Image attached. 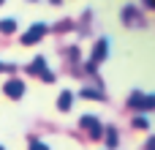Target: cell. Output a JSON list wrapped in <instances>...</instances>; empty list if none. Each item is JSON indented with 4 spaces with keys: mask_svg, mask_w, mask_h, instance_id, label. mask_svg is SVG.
<instances>
[{
    "mask_svg": "<svg viewBox=\"0 0 155 150\" xmlns=\"http://www.w3.org/2000/svg\"><path fill=\"white\" fill-rule=\"evenodd\" d=\"M14 27H16V25H14V19H5V22H0V30H3V33H14Z\"/></svg>",
    "mask_w": 155,
    "mask_h": 150,
    "instance_id": "cell-9",
    "label": "cell"
},
{
    "mask_svg": "<svg viewBox=\"0 0 155 150\" xmlns=\"http://www.w3.org/2000/svg\"><path fill=\"white\" fill-rule=\"evenodd\" d=\"M153 104H155L153 96H142V93L131 96V107H136V109H153Z\"/></svg>",
    "mask_w": 155,
    "mask_h": 150,
    "instance_id": "cell-2",
    "label": "cell"
},
{
    "mask_svg": "<svg viewBox=\"0 0 155 150\" xmlns=\"http://www.w3.org/2000/svg\"><path fill=\"white\" fill-rule=\"evenodd\" d=\"M82 96H84V98H101V93H98V90H90V87H84Z\"/></svg>",
    "mask_w": 155,
    "mask_h": 150,
    "instance_id": "cell-10",
    "label": "cell"
},
{
    "mask_svg": "<svg viewBox=\"0 0 155 150\" xmlns=\"http://www.w3.org/2000/svg\"><path fill=\"white\" fill-rule=\"evenodd\" d=\"M30 71H33V74H41V71H44V57H35L33 66H30Z\"/></svg>",
    "mask_w": 155,
    "mask_h": 150,
    "instance_id": "cell-7",
    "label": "cell"
},
{
    "mask_svg": "<svg viewBox=\"0 0 155 150\" xmlns=\"http://www.w3.org/2000/svg\"><path fill=\"white\" fill-rule=\"evenodd\" d=\"M3 90H5V96H8V98H22V96H25V82L11 79V82H5V85H3Z\"/></svg>",
    "mask_w": 155,
    "mask_h": 150,
    "instance_id": "cell-1",
    "label": "cell"
},
{
    "mask_svg": "<svg viewBox=\"0 0 155 150\" xmlns=\"http://www.w3.org/2000/svg\"><path fill=\"white\" fill-rule=\"evenodd\" d=\"M30 150H49L44 142H30Z\"/></svg>",
    "mask_w": 155,
    "mask_h": 150,
    "instance_id": "cell-11",
    "label": "cell"
},
{
    "mask_svg": "<svg viewBox=\"0 0 155 150\" xmlns=\"http://www.w3.org/2000/svg\"><path fill=\"white\" fill-rule=\"evenodd\" d=\"M0 3H3V0H0Z\"/></svg>",
    "mask_w": 155,
    "mask_h": 150,
    "instance_id": "cell-13",
    "label": "cell"
},
{
    "mask_svg": "<svg viewBox=\"0 0 155 150\" xmlns=\"http://www.w3.org/2000/svg\"><path fill=\"white\" fill-rule=\"evenodd\" d=\"M106 145H109V148H114V145H117V131H114V128H109V131H106Z\"/></svg>",
    "mask_w": 155,
    "mask_h": 150,
    "instance_id": "cell-8",
    "label": "cell"
},
{
    "mask_svg": "<svg viewBox=\"0 0 155 150\" xmlns=\"http://www.w3.org/2000/svg\"><path fill=\"white\" fill-rule=\"evenodd\" d=\"M0 150H5V148H3V145H0Z\"/></svg>",
    "mask_w": 155,
    "mask_h": 150,
    "instance_id": "cell-12",
    "label": "cell"
},
{
    "mask_svg": "<svg viewBox=\"0 0 155 150\" xmlns=\"http://www.w3.org/2000/svg\"><path fill=\"white\" fill-rule=\"evenodd\" d=\"M71 101H74V96H71L68 90H65V93H60V98H57V109H63V112H65V109H71Z\"/></svg>",
    "mask_w": 155,
    "mask_h": 150,
    "instance_id": "cell-6",
    "label": "cell"
},
{
    "mask_svg": "<svg viewBox=\"0 0 155 150\" xmlns=\"http://www.w3.org/2000/svg\"><path fill=\"white\" fill-rule=\"evenodd\" d=\"M104 57H106V41H98V46H95V52H93V60H90V68H95Z\"/></svg>",
    "mask_w": 155,
    "mask_h": 150,
    "instance_id": "cell-5",
    "label": "cell"
},
{
    "mask_svg": "<svg viewBox=\"0 0 155 150\" xmlns=\"http://www.w3.org/2000/svg\"><path fill=\"white\" fill-rule=\"evenodd\" d=\"M44 33H46V27H44V25H35V27H30V30L22 36V44H35Z\"/></svg>",
    "mask_w": 155,
    "mask_h": 150,
    "instance_id": "cell-3",
    "label": "cell"
},
{
    "mask_svg": "<svg viewBox=\"0 0 155 150\" xmlns=\"http://www.w3.org/2000/svg\"><path fill=\"white\" fill-rule=\"evenodd\" d=\"M82 126H84L93 137H101V123H98L93 115H84V118H82Z\"/></svg>",
    "mask_w": 155,
    "mask_h": 150,
    "instance_id": "cell-4",
    "label": "cell"
}]
</instances>
